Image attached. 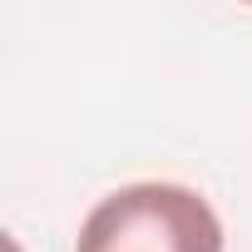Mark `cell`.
I'll return each mask as SVG.
<instances>
[{"mask_svg": "<svg viewBox=\"0 0 252 252\" xmlns=\"http://www.w3.org/2000/svg\"><path fill=\"white\" fill-rule=\"evenodd\" d=\"M74 252H222V222L193 188L129 183L84 218Z\"/></svg>", "mask_w": 252, "mask_h": 252, "instance_id": "obj_1", "label": "cell"}]
</instances>
